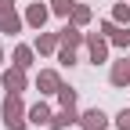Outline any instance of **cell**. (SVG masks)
<instances>
[{
	"label": "cell",
	"mask_w": 130,
	"mask_h": 130,
	"mask_svg": "<svg viewBox=\"0 0 130 130\" xmlns=\"http://www.w3.org/2000/svg\"><path fill=\"white\" fill-rule=\"evenodd\" d=\"M116 130H130V108H123L116 116Z\"/></svg>",
	"instance_id": "obj_19"
},
{
	"label": "cell",
	"mask_w": 130,
	"mask_h": 130,
	"mask_svg": "<svg viewBox=\"0 0 130 130\" xmlns=\"http://www.w3.org/2000/svg\"><path fill=\"white\" fill-rule=\"evenodd\" d=\"M32 47H36V54H58L61 36H58V32H43V29H40V36H36V43H32Z\"/></svg>",
	"instance_id": "obj_11"
},
{
	"label": "cell",
	"mask_w": 130,
	"mask_h": 130,
	"mask_svg": "<svg viewBox=\"0 0 130 130\" xmlns=\"http://www.w3.org/2000/svg\"><path fill=\"white\" fill-rule=\"evenodd\" d=\"M112 22H119V25H130V4H126V0L112 7Z\"/></svg>",
	"instance_id": "obj_18"
},
{
	"label": "cell",
	"mask_w": 130,
	"mask_h": 130,
	"mask_svg": "<svg viewBox=\"0 0 130 130\" xmlns=\"http://www.w3.org/2000/svg\"><path fill=\"white\" fill-rule=\"evenodd\" d=\"M54 98H58V105H61V108H76V98H79V94H76L72 87H65V83H61V90H58Z\"/></svg>",
	"instance_id": "obj_16"
},
{
	"label": "cell",
	"mask_w": 130,
	"mask_h": 130,
	"mask_svg": "<svg viewBox=\"0 0 130 130\" xmlns=\"http://www.w3.org/2000/svg\"><path fill=\"white\" fill-rule=\"evenodd\" d=\"M4 11H14V0H0V14Z\"/></svg>",
	"instance_id": "obj_20"
},
{
	"label": "cell",
	"mask_w": 130,
	"mask_h": 130,
	"mask_svg": "<svg viewBox=\"0 0 130 130\" xmlns=\"http://www.w3.org/2000/svg\"><path fill=\"white\" fill-rule=\"evenodd\" d=\"M108 47H112V40L105 36V32H87V54H90L94 65H105L108 61Z\"/></svg>",
	"instance_id": "obj_2"
},
{
	"label": "cell",
	"mask_w": 130,
	"mask_h": 130,
	"mask_svg": "<svg viewBox=\"0 0 130 130\" xmlns=\"http://www.w3.org/2000/svg\"><path fill=\"white\" fill-rule=\"evenodd\" d=\"M0 69H4V47H0Z\"/></svg>",
	"instance_id": "obj_21"
},
{
	"label": "cell",
	"mask_w": 130,
	"mask_h": 130,
	"mask_svg": "<svg viewBox=\"0 0 130 130\" xmlns=\"http://www.w3.org/2000/svg\"><path fill=\"white\" fill-rule=\"evenodd\" d=\"M90 18H94V11H90L87 4H76V11L69 14V22H72V25H79V29H87V25H90Z\"/></svg>",
	"instance_id": "obj_14"
},
{
	"label": "cell",
	"mask_w": 130,
	"mask_h": 130,
	"mask_svg": "<svg viewBox=\"0 0 130 130\" xmlns=\"http://www.w3.org/2000/svg\"><path fill=\"white\" fill-rule=\"evenodd\" d=\"M79 126V112L76 108H58L54 116H51V130H65V126Z\"/></svg>",
	"instance_id": "obj_13"
},
{
	"label": "cell",
	"mask_w": 130,
	"mask_h": 130,
	"mask_svg": "<svg viewBox=\"0 0 130 130\" xmlns=\"http://www.w3.org/2000/svg\"><path fill=\"white\" fill-rule=\"evenodd\" d=\"M0 119H4L7 130H25L29 126V108L22 105V94H11L4 98V105H0Z\"/></svg>",
	"instance_id": "obj_1"
},
{
	"label": "cell",
	"mask_w": 130,
	"mask_h": 130,
	"mask_svg": "<svg viewBox=\"0 0 130 130\" xmlns=\"http://www.w3.org/2000/svg\"><path fill=\"white\" fill-rule=\"evenodd\" d=\"M58 36H61V43H65V47H79V43H87V32L79 29V25H72L69 18H65V25L58 29Z\"/></svg>",
	"instance_id": "obj_9"
},
{
	"label": "cell",
	"mask_w": 130,
	"mask_h": 130,
	"mask_svg": "<svg viewBox=\"0 0 130 130\" xmlns=\"http://www.w3.org/2000/svg\"><path fill=\"white\" fill-rule=\"evenodd\" d=\"M108 116L101 108H87V112H79V130H108Z\"/></svg>",
	"instance_id": "obj_6"
},
{
	"label": "cell",
	"mask_w": 130,
	"mask_h": 130,
	"mask_svg": "<svg viewBox=\"0 0 130 130\" xmlns=\"http://www.w3.org/2000/svg\"><path fill=\"white\" fill-rule=\"evenodd\" d=\"M22 29H25V14H18V11H4L0 14V32L4 36H18Z\"/></svg>",
	"instance_id": "obj_8"
},
{
	"label": "cell",
	"mask_w": 130,
	"mask_h": 130,
	"mask_svg": "<svg viewBox=\"0 0 130 130\" xmlns=\"http://www.w3.org/2000/svg\"><path fill=\"white\" fill-rule=\"evenodd\" d=\"M0 79H4V90H11V94H22L29 87V76H25V69H18V65H7Z\"/></svg>",
	"instance_id": "obj_3"
},
{
	"label": "cell",
	"mask_w": 130,
	"mask_h": 130,
	"mask_svg": "<svg viewBox=\"0 0 130 130\" xmlns=\"http://www.w3.org/2000/svg\"><path fill=\"white\" fill-rule=\"evenodd\" d=\"M36 90L47 98V94H58L61 90V72L58 69H40L36 72Z\"/></svg>",
	"instance_id": "obj_4"
},
{
	"label": "cell",
	"mask_w": 130,
	"mask_h": 130,
	"mask_svg": "<svg viewBox=\"0 0 130 130\" xmlns=\"http://www.w3.org/2000/svg\"><path fill=\"white\" fill-rule=\"evenodd\" d=\"M108 83L112 87H130V58H119V61H112V69H108Z\"/></svg>",
	"instance_id": "obj_7"
},
{
	"label": "cell",
	"mask_w": 130,
	"mask_h": 130,
	"mask_svg": "<svg viewBox=\"0 0 130 130\" xmlns=\"http://www.w3.org/2000/svg\"><path fill=\"white\" fill-rule=\"evenodd\" d=\"M54 58H58V65H65V69H72V65H76V47H65V43H61Z\"/></svg>",
	"instance_id": "obj_17"
},
{
	"label": "cell",
	"mask_w": 130,
	"mask_h": 130,
	"mask_svg": "<svg viewBox=\"0 0 130 130\" xmlns=\"http://www.w3.org/2000/svg\"><path fill=\"white\" fill-rule=\"evenodd\" d=\"M47 4H51V14H58V18H69V14L76 11L79 0H47Z\"/></svg>",
	"instance_id": "obj_15"
},
{
	"label": "cell",
	"mask_w": 130,
	"mask_h": 130,
	"mask_svg": "<svg viewBox=\"0 0 130 130\" xmlns=\"http://www.w3.org/2000/svg\"><path fill=\"white\" fill-rule=\"evenodd\" d=\"M11 65H18V69H32L36 65V47H29V43H18L14 47V54H11Z\"/></svg>",
	"instance_id": "obj_10"
},
{
	"label": "cell",
	"mask_w": 130,
	"mask_h": 130,
	"mask_svg": "<svg viewBox=\"0 0 130 130\" xmlns=\"http://www.w3.org/2000/svg\"><path fill=\"white\" fill-rule=\"evenodd\" d=\"M47 18H51V4H40V0H36V4L25 7V25H29V29L40 32V29L47 25Z\"/></svg>",
	"instance_id": "obj_5"
},
{
	"label": "cell",
	"mask_w": 130,
	"mask_h": 130,
	"mask_svg": "<svg viewBox=\"0 0 130 130\" xmlns=\"http://www.w3.org/2000/svg\"><path fill=\"white\" fill-rule=\"evenodd\" d=\"M51 116H54V112H51V105H47L43 98L29 108V123H32V126H51Z\"/></svg>",
	"instance_id": "obj_12"
}]
</instances>
